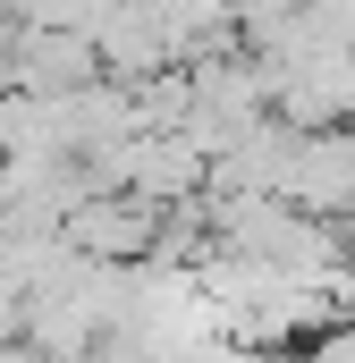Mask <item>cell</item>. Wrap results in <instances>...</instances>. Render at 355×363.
Returning a JSON list of instances; mask_svg holds the SVG:
<instances>
[{
	"label": "cell",
	"instance_id": "1",
	"mask_svg": "<svg viewBox=\"0 0 355 363\" xmlns=\"http://www.w3.org/2000/svg\"><path fill=\"white\" fill-rule=\"evenodd\" d=\"M305 363H355V313H339V321L313 338V355H305Z\"/></svg>",
	"mask_w": 355,
	"mask_h": 363
}]
</instances>
